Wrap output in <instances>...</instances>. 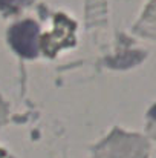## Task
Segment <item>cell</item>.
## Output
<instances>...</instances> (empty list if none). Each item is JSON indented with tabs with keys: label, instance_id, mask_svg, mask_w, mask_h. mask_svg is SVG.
Returning <instances> with one entry per match:
<instances>
[{
	"label": "cell",
	"instance_id": "obj_1",
	"mask_svg": "<svg viewBox=\"0 0 156 158\" xmlns=\"http://www.w3.org/2000/svg\"><path fill=\"white\" fill-rule=\"evenodd\" d=\"M37 34L38 28L35 23L26 20L15 25L11 29V42L14 48L26 57H34L37 54Z\"/></svg>",
	"mask_w": 156,
	"mask_h": 158
},
{
	"label": "cell",
	"instance_id": "obj_2",
	"mask_svg": "<svg viewBox=\"0 0 156 158\" xmlns=\"http://www.w3.org/2000/svg\"><path fill=\"white\" fill-rule=\"evenodd\" d=\"M23 2H25V0H0V6H2V8H9V9H12V8L22 5Z\"/></svg>",
	"mask_w": 156,
	"mask_h": 158
}]
</instances>
